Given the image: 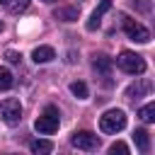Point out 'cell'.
Instances as JSON below:
<instances>
[{
    "instance_id": "13",
    "label": "cell",
    "mask_w": 155,
    "mask_h": 155,
    "mask_svg": "<svg viewBox=\"0 0 155 155\" xmlns=\"http://www.w3.org/2000/svg\"><path fill=\"white\" fill-rule=\"evenodd\" d=\"M56 19L75 22V19H78V7H58V10H56Z\"/></svg>"
},
{
    "instance_id": "15",
    "label": "cell",
    "mask_w": 155,
    "mask_h": 155,
    "mask_svg": "<svg viewBox=\"0 0 155 155\" xmlns=\"http://www.w3.org/2000/svg\"><path fill=\"white\" fill-rule=\"evenodd\" d=\"M70 92H73L78 99H87V85H85V82H80V80L70 82Z\"/></svg>"
},
{
    "instance_id": "10",
    "label": "cell",
    "mask_w": 155,
    "mask_h": 155,
    "mask_svg": "<svg viewBox=\"0 0 155 155\" xmlns=\"http://www.w3.org/2000/svg\"><path fill=\"white\" fill-rule=\"evenodd\" d=\"M92 68H94V70H99L102 75H109V70H111V58H109V56H104V53H99V56H94Z\"/></svg>"
},
{
    "instance_id": "14",
    "label": "cell",
    "mask_w": 155,
    "mask_h": 155,
    "mask_svg": "<svg viewBox=\"0 0 155 155\" xmlns=\"http://www.w3.org/2000/svg\"><path fill=\"white\" fill-rule=\"evenodd\" d=\"M138 116H140L145 124H153V121H155V104H153V102H148L145 107H140Z\"/></svg>"
},
{
    "instance_id": "5",
    "label": "cell",
    "mask_w": 155,
    "mask_h": 155,
    "mask_svg": "<svg viewBox=\"0 0 155 155\" xmlns=\"http://www.w3.org/2000/svg\"><path fill=\"white\" fill-rule=\"evenodd\" d=\"M121 19H124V31H126V36H128L131 41H138V44H148V41H150V31H148L140 22L128 19V17H124V15H121Z\"/></svg>"
},
{
    "instance_id": "2",
    "label": "cell",
    "mask_w": 155,
    "mask_h": 155,
    "mask_svg": "<svg viewBox=\"0 0 155 155\" xmlns=\"http://www.w3.org/2000/svg\"><path fill=\"white\" fill-rule=\"evenodd\" d=\"M116 65L124 70V73H131V75H143L145 73V61L143 56L133 53V51H121L119 58H116Z\"/></svg>"
},
{
    "instance_id": "17",
    "label": "cell",
    "mask_w": 155,
    "mask_h": 155,
    "mask_svg": "<svg viewBox=\"0 0 155 155\" xmlns=\"http://www.w3.org/2000/svg\"><path fill=\"white\" fill-rule=\"evenodd\" d=\"M27 7H29V0H15V2L10 5V12H12V15H19V12H24Z\"/></svg>"
},
{
    "instance_id": "22",
    "label": "cell",
    "mask_w": 155,
    "mask_h": 155,
    "mask_svg": "<svg viewBox=\"0 0 155 155\" xmlns=\"http://www.w3.org/2000/svg\"><path fill=\"white\" fill-rule=\"evenodd\" d=\"M0 31H2V22H0Z\"/></svg>"
},
{
    "instance_id": "21",
    "label": "cell",
    "mask_w": 155,
    "mask_h": 155,
    "mask_svg": "<svg viewBox=\"0 0 155 155\" xmlns=\"http://www.w3.org/2000/svg\"><path fill=\"white\" fill-rule=\"evenodd\" d=\"M7 2H10V0H0V5H7Z\"/></svg>"
},
{
    "instance_id": "6",
    "label": "cell",
    "mask_w": 155,
    "mask_h": 155,
    "mask_svg": "<svg viewBox=\"0 0 155 155\" xmlns=\"http://www.w3.org/2000/svg\"><path fill=\"white\" fill-rule=\"evenodd\" d=\"M70 145L78 150H97L99 148V136H94L92 131H78L70 136Z\"/></svg>"
},
{
    "instance_id": "4",
    "label": "cell",
    "mask_w": 155,
    "mask_h": 155,
    "mask_svg": "<svg viewBox=\"0 0 155 155\" xmlns=\"http://www.w3.org/2000/svg\"><path fill=\"white\" fill-rule=\"evenodd\" d=\"M0 119H2L7 126L19 124V119H22V104H19V99H15V97L2 99V102H0Z\"/></svg>"
},
{
    "instance_id": "12",
    "label": "cell",
    "mask_w": 155,
    "mask_h": 155,
    "mask_svg": "<svg viewBox=\"0 0 155 155\" xmlns=\"http://www.w3.org/2000/svg\"><path fill=\"white\" fill-rule=\"evenodd\" d=\"M29 150L36 153V155H46V153L53 150V143H51V140H44V138H36V140L29 143Z\"/></svg>"
},
{
    "instance_id": "23",
    "label": "cell",
    "mask_w": 155,
    "mask_h": 155,
    "mask_svg": "<svg viewBox=\"0 0 155 155\" xmlns=\"http://www.w3.org/2000/svg\"><path fill=\"white\" fill-rule=\"evenodd\" d=\"M44 2H53V0H44Z\"/></svg>"
},
{
    "instance_id": "9",
    "label": "cell",
    "mask_w": 155,
    "mask_h": 155,
    "mask_svg": "<svg viewBox=\"0 0 155 155\" xmlns=\"http://www.w3.org/2000/svg\"><path fill=\"white\" fill-rule=\"evenodd\" d=\"M133 140H136V148H138L140 153H148V150H150V133H148L145 128L133 131Z\"/></svg>"
},
{
    "instance_id": "1",
    "label": "cell",
    "mask_w": 155,
    "mask_h": 155,
    "mask_svg": "<svg viewBox=\"0 0 155 155\" xmlns=\"http://www.w3.org/2000/svg\"><path fill=\"white\" fill-rule=\"evenodd\" d=\"M99 128L104 133H119L126 128V114L124 109H109L99 116Z\"/></svg>"
},
{
    "instance_id": "11",
    "label": "cell",
    "mask_w": 155,
    "mask_h": 155,
    "mask_svg": "<svg viewBox=\"0 0 155 155\" xmlns=\"http://www.w3.org/2000/svg\"><path fill=\"white\" fill-rule=\"evenodd\" d=\"M150 87H153V85H150V80H140L138 85H131V87L126 90V97H131V99H133V97L148 94V92H150Z\"/></svg>"
},
{
    "instance_id": "3",
    "label": "cell",
    "mask_w": 155,
    "mask_h": 155,
    "mask_svg": "<svg viewBox=\"0 0 155 155\" xmlns=\"http://www.w3.org/2000/svg\"><path fill=\"white\" fill-rule=\"evenodd\" d=\"M58 124H61V111L56 107H46L44 114L34 121V128L39 133H56L58 131Z\"/></svg>"
},
{
    "instance_id": "18",
    "label": "cell",
    "mask_w": 155,
    "mask_h": 155,
    "mask_svg": "<svg viewBox=\"0 0 155 155\" xmlns=\"http://www.w3.org/2000/svg\"><path fill=\"white\" fill-rule=\"evenodd\" d=\"M109 153H111V155H116V153L126 155V153H128V145H126V143H121V140H119V143H111V145H109Z\"/></svg>"
},
{
    "instance_id": "7",
    "label": "cell",
    "mask_w": 155,
    "mask_h": 155,
    "mask_svg": "<svg viewBox=\"0 0 155 155\" xmlns=\"http://www.w3.org/2000/svg\"><path fill=\"white\" fill-rule=\"evenodd\" d=\"M107 10H111V0H102V2L97 5V10L90 15V19H87V24H85V27H87V31H94V29L99 27V22H102V15H104Z\"/></svg>"
},
{
    "instance_id": "8",
    "label": "cell",
    "mask_w": 155,
    "mask_h": 155,
    "mask_svg": "<svg viewBox=\"0 0 155 155\" xmlns=\"http://www.w3.org/2000/svg\"><path fill=\"white\" fill-rule=\"evenodd\" d=\"M31 58H34V63H48V61L56 58V51L51 46H36L31 51Z\"/></svg>"
},
{
    "instance_id": "16",
    "label": "cell",
    "mask_w": 155,
    "mask_h": 155,
    "mask_svg": "<svg viewBox=\"0 0 155 155\" xmlns=\"http://www.w3.org/2000/svg\"><path fill=\"white\" fill-rule=\"evenodd\" d=\"M12 73L7 70V68H0V90H10L12 87Z\"/></svg>"
},
{
    "instance_id": "19",
    "label": "cell",
    "mask_w": 155,
    "mask_h": 155,
    "mask_svg": "<svg viewBox=\"0 0 155 155\" xmlns=\"http://www.w3.org/2000/svg\"><path fill=\"white\" fill-rule=\"evenodd\" d=\"M133 7H138L140 12H150V0H131Z\"/></svg>"
},
{
    "instance_id": "20",
    "label": "cell",
    "mask_w": 155,
    "mask_h": 155,
    "mask_svg": "<svg viewBox=\"0 0 155 155\" xmlns=\"http://www.w3.org/2000/svg\"><path fill=\"white\" fill-rule=\"evenodd\" d=\"M5 58H7L10 63H19V61H22V53H17V51H5Z\"/></svg>"
}]
</instances>
